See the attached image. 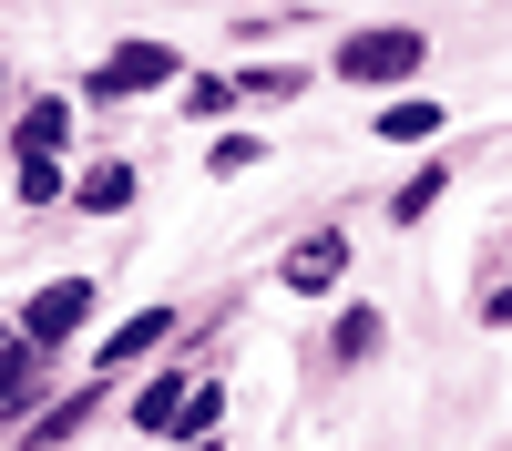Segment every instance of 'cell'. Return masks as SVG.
I'll list each match as a JSON object with an SVG mask.
<instances>
[{"instance_id": "6da1fadb", "label": "cell", "mask_w": 512, "mask_h": 451, "mask_svg": "<svg viewBox=\"0 0 512 451\" xmlns=\"http://www.w3.org/2000/svg\"><path fill=\"white\" fill-rule=\"evenodd\" d=\"M328 72L359 82V93H390V82L431 72V31H420V21H369V31H349V41L328 52Z\"/></svg>"}, {"instance_id": "7a4b0ae2", "label": "cell", "mask_w": 512, "mask_h": 451, "mask_svg": "<svg viewBox=\"0 0 512 451\" xmlns=\"http://www.w3.org/2000/svg\"><path fill=\"white\" fill-rule=\"evenodd\" d=\"M175 72H185L175 41H113V52L82 72V103H144V93H164Z\"/></svg>"}, {"instance_id": "3957f363", "label": "cell", "mask_w": 512, "mask_h": 451, "mask_svg": "<svg viewBox=\"0 0 512 451\" xmlns=\"http://www.w3.org/2000/svg\"><path fill=\"white\" fill-rule=\"evenodd\" d=\"M93 298H103L93 277H52V287H31V298H21V318H11V328H21L41 359H62V349L82 339V318H93Z\"/></svg>"}, {"instance_id": "277c9868", "label": "cell", "mask_w": 512, "mask_h": 451, "mask_svg": "<svg viewBox=\"0 0 512 451\" xmlns=\"http://www.w3.org/2000/svg\"><path fill=\"white\" fill-rule=\"evenodd\" d=\"M338 277H349V226H308L277 257V287L287 298H338Z\"/></svg>"}, {"instance_id": "5b68a950", "label": "cell", "mask_w": 512, "mask_h": 451, "mask_svg": "<svg viewBox=\"0 0 512 451\" xmlns=\"http://www.w3.org/2000/svg\"><path fill=\"white\" fill-rule=\"evenodd\" d=\"M103 400H113V380H103V369H82L72 400H52V410H31V421H21V451H72L82 431L103 421Z\"/></svg>"}, {"instance_id": "8992f818", "label": "cell", "mask_w": 512, "mask_h": 451, "mask_svg": "<svg viewBox=\"0 0 512 451\" xmlns=\"http://www.w3.org/2000/svg\"><path fill=\"white\" fill-rule=\"evenodd\" d=\"M62 205H72V216H123V205H144V164L134 154L82 164V175H62Z\"/></svg>"}, {"instance_id": "52a82bcc", "label": "cell", "mask_w": 512, "mask_h": 451, "mask_svg": "<svg viewBox=\"0 0 512 451\" xmlns=\"http://www.w3.org/2000/svg\"><path fill=\"white\" fill-rule=\"evenodd\" d=\"M175 308H134V318H123V328H103V339H93V369H103V380H123V369H134V359H154L164 339H175Z\"/></svg>"}, {"instance_id": "ba28073f", "label": "cell", "mask_w": 512, "mask_h": 451, "mask_svg": "<svg viewBox=\"0 0 512 451\" xmlns=\"http://www.w3.org/2000/svg\"><path fill=\"white\" fill-rule=\"evenodd\" d=\"M41 390H52V359H41V349L21 339V328H11V318H0V431H11V421H21V410L41 400Z\"/></svg>"}, {"instance_id": "9c48e42d", "label": "cell", "mask_w": 512, "mask_h": 451, "mask_svg": "<svg viewBox=\"0 0 512 451\" xmlns=\"http://www.w3.org/2000/svg\"><path fill=\"white\" fill-rule=\"evenodd\" d=\"M21 154H72V93H21L11 113V164Z\"/></svg>"}, {"instance_id": "30bf717a", "label": "cell", "mask_w": 512, "mask_h": 451, "mask_svg": "<svg viewBox=\"0 0 512 451\" xmlns=\"http://www.w3.org/2000/svg\"><path fill=\"white\" fill-rule=\"evenodd\" d=\"M379 349H390V318H379L369 298H359V308H338V328H328V369H369Z\"/></svg>"}, {"instance_id": "8fae6325", "label": "cell", "mask_w": 512, "mask_h": 451, "mask_svg": "<svg viewBox=\"0 0 512 451\" xmlns=\"http://www.w3.org/2000/svg\"><path fill=\"white\" fill-rule=\"evenodd\" d=\"M195 369H205V359H164V369H144V390H134V431H144V441H164V421H175V400H185Z\"/></svg>"}, {"instance_id": "7c38bea8", "label": "cell", "mask_w": 512, "mask_h": 451, "mask_svg": "<svg viewBox=\"0 0 512 451\" xmlns=\"http://www.w3.org/2000/svg\"><path fill=\"white\" fill-rule=\"evenodd\" d=\"M164 441H226V380H185V400H175V421H164Z\"/></svg>"}, {"instance_id": "4fadbf2b", "label": "cell", "mask_w": 512, "mask_h": 451, "mask_svg": "<svg viewBox=\"0 0 512 451\" xmlns=\"http://www.w3.org/2000/svg\"><path fill=\"white\" fill-rule=\"evenodd\" d=\"M441 123H451L441 103H420V93H400V103H379V123H369V134H379V144H441Z\"/></svg>"}, {"instance_id": "5bb4252c", "label": "cell", "mask_w": 512, "mask_h": 451, "mask_svg": "<svg viewBox=\"0 0 512 451\" xmlns=\"http://www.w3.org/2000/svg\"><path fill=\"white\" fill-rule=\"evenodd\" d=\"M164 93L185 103V123H236V82H226V72H175Z\"/></svg>"}, {"instance_id": "9a60e30c", "label": "cell", "mask_w": 512, "mask_h": 451, "mask_svg": "<svg viewBox=\"0 0 512 451\" xmlns=\"http://www.w3.org/2000/svg\"><path fill=\"white\" fill-rule=\"evenodd\" d=\"M451 175H461V154H431V164H420V175L390 195V226H420V216H431V205L451 195Z\"/></svg>"}, {"instance_id": "2e32d148", "label": "cell", "mask_w": 512, "mask_h": 451, "mask_svg": "<svg viewBox=\"0 0 512 451\" xmlns=\"http://www.w3.org/2000/svg\"><path fill=\"white\" fill-rule=\"evenodd\" d=\"M226 82H236V103H297L318 72L308 62H256V72H226Z\"/></svg>"}, {"instance_id": "e0dca14e", "label": "cell", "mask_w": 512, "mask_h": 451, "mask_svg": "<svg viewBox=\"0 0 512 451\" xmlns=\"http://www.w3.org/2000/svg\"><path fill=\"white\" fill-rule=\"evenodd\" d=\"M62 175H72V154H21L11 164V195L21 205H62Z\"/></svg>"}, {"instance_id": "ac0fdd59", "label": "cell", "mask_w": 512, "mask_h": 451, "mask_svg": "<svg viewBox=\"0 0 512 451\" xmlns=\"http://www.w3.org/2000/svg\"><path fill=\"white\" fill-rule=\"evenodd\" d=\"M256 164H267V134H216V144H205V175H216V185L256 175Z\"/></svg>"}, {"instance_id": "d6986e66", "label": "cell", "mask_w": 512, "mask_h": 451, "mask_svg": "<svg viewBox=\"0 0 512 451\" xmlns=\"http://www.w3.org/2000/svg\"><path fill=\"white\" fill-rule=\"evenodd\" d=\"M0 103H11V82H0Z\"/></svg>"}]
</instances>
